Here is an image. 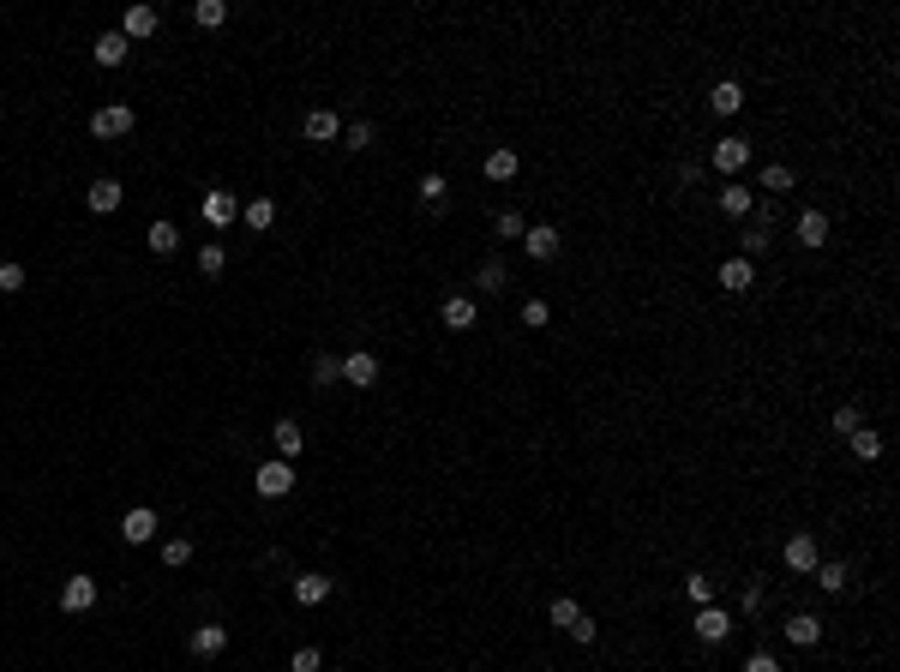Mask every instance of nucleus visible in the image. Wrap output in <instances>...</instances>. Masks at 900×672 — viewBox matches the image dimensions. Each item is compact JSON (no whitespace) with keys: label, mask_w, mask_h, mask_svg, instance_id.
Masks as SVG:
<instances>
[{"label":"nucleus","mask_w":900,"mask_h":672,"mask_svg":"<svg viewBox=\"0 0 900 672\" xmlns=\"http://www.w3.org/2000/svg\"><path fill=\"white\" fill-rule=\"evenodd\" d=\"M444 199H450L444 174H420V204H427V211H444Z\"/></svg>","instance_id":"nucleus-33"},{"label":"nucleus","mask_w":900,"mask_h":672,"mask_svg":"<svg viewBox=\"0 0 900 672\" xmlns=\"http://www.w3.org/2000/svg\"><path fill=\"white\" fill-rule=\"evenodd\" d=\"M786 643H792V648H816V643H822V618H816V613H792V618H786Z\"/></svg>","instance_id":"nucleus-12"},{"label":"nucleus","mask_w":900,"mask_h":672,"mask_svg":"<svg viewBox=\"0 0 900 672\" xmlns=\"http://www.w3.org/2000/svg\"><path fill=\"white\" fill-rule=\"evenodd\" d=\"M685 594H690V601H697V606H715V576H690V583H685Z\"/></svg>","instance_id":"nucleus-40"},{"label":"nucleus","mask_w":900,"mask_h":672,"mask_svg":"<svg viewBox=\"0 0 900 672\" xmlns=\"http://www.w3.org/2000/svg\"><path fill=\"white\" fill-rule=\"evenodd\" d=\"M846 444H853V457H858V462H876V457H883V432H871V427H858Z\"/></svg>","instance_id":"nucleus-31"},{"label":"nucleus","mask_w":900,"mask_h":672,"mask_svg":"<svg viewBox=\"0 0 900 672\" xmlns=\"http://www.w3.org/2000/svg\"><path fill=\"white\" fill-rule=\"evenodd\" d=\"M313 385H318V390L343 385V360H336V355H318V360H313Z\"/></svg>","instance_id":"nucleus-34"},{"label":"nucleus","mask_w":900,"mask_h":672,"mask_svg":"<svg viewBox=\"0 0 900 672\" xmlns=\"http://www.w3.org/2000/svg\"><path fill=\"white\" fill-rule=\"evenodd\" d=\"M157 25H162L157 6H127V18H120V36H127V43H150V36H157Z\"/></svg>","instance_id":"nucleus-4"},{"label":"nucleus","mask_w":900,"mask_h":672,"mask_svg":"<svg viewBox=\"0 0 900 672\" xmlns=\"http://www.w3.org/2000/svg\"><path fill=\"white\" fill-rule=\"evenodd\" d=\"M295 601H300V606L330 601V576H325V571H300V576H295Z\"/></svg>","instance_id":"nucleus-16"},{"label":"nucleus","mask_w":900,"mask_h":672,"mask_svg":"<svg viewBox=\"0 0 900 672\" xmlns=\"http://www.w3.org/2000/svg\"><path fill=\"white\" fill-rule=\"evenodd\" d=\"M583 618H588V613L571 601V594H558V601H553V630H564V636H571V630L583 625Z\"/></svg>","instance_id":"nucleus-28"},{"label":"nucleus","mask_w":900,"mask_h":672,"mask_svg":"<svg viewBox=\"0 0 900 672\" xmlns=\"http://www.w3.org/2000/svg\"><path fill=\"white\" fill-rule=\"evenodd\" d=\"M439 318H444L450 330H469V325H474V295H450V301L439 306Z\"/></svg>","instance_id":"nucleus-25"},{"label":"nucleus","mask_w":900,"mask_h":672,"mask_svg":"<svg viewBox=\"0 0 900 672\" xmlns=\"http://www.w3.org/2000/svg\"><path fill=\"white\" fill-rule=\"evenodd\" d=\"M234 216H241V199L222 192V186H211V192H204V222H211V229H229Z\"/></svg>","instance_id":"nucleus-8"},{"label":"nucleus","mask_w":900,"mask_h":672,"mask_svg":"<svg viewBox=\"0 0 900 672\" xmlns=\"http://www.w3.org/2000/svg\"><path fill=\"white\" fill-rule=\"evenodd\" d=\"M690 630H697V643H727L732 630H739V618H732L727 606H702V613H697V625H690Z\"/></svg>","instance_id":"nucleus-3"},{"label":"nucleus","mask_w":900,"mask_h":672,"mask_svg":"<svg viewBox=\"0 0 900 672\" xmlns=\"http://www.w3.org/2000/svg\"><path fill=\"white\" fill-rule=\"evenodd\" d=\"M762 601H769V594H762V583H744V594H739V613H744V618H757V613H762Z\"/></svg>","instance_id":"nucleus-43"},{"label":"nucleus","mask_w":900,"mask_h":672,"mask_svg":"<svg viewBox=\"0 0 900 672\" xmlns=\"http://www.w3.org/2000/svg\"><path fill=\"white\" fill-rule=\"evenodd\" d=\"M343 139H348V150H372V139H378V127H372V120H355V127H348Z\"/></svg>","instance_id":"nucleus-41"},{"label":"nucleus","mask_w":900,"mask_h":672,"mask_svg":"<svg viewBox=\"0 0 900 672\" xmlns=\"http://www.w3.org/2000/svg\"><path fill=\"white\" fill-rule=\"evenodd\" d=\"M816 583H822V588H829V594H841V588L846 583H853V571H846V564H841V558H822V564H816Z\"/></svg>","instance_id":"nucleus-27"},{"label":"nucleus","mask_w":900,"mask_h":672,"mask_svg":"<svg viewBox=\"0 0 900 672\" xmlns=\"http://www.w3.org/2000/svg\"><path fill=\"white\" fill-rule=\"evenodd\" d=\"M241 216H246V229H253V234H264V229L276 222V199H246Z\"/></svg>","instance_id":"nucleus-26"},{"label":"nucleus","mask_w":900,"mask_h":672,"mask_svg":"<svg viewBox=\"0 0 900 672\" xmlns=\"http://www.w3.org/2000/svg\"><path fill=\"white\" fill-rule=\"evenodd\" d=\"M816 564H822V553H816V534H792V541H786V571H799V576H811Z\"/></svg>","instance_id":"nucleus-6"},{"label":"nucleus","mask_w":900,"mask_h":672,"mask_svg":"<svg viewBox=\"0 0 900 672\" xmlns=\"http://www.w3.org/2000/svg\"><path fill=\"white\" fill-rule=\"evenodd\" d=\"M253 487H258V499H288V492H295V462H264V469L253 474Z\"/></svg>","instance_id":"nucleus-2"},{"label":"nucleus","mask_w":900,"mask_h":672,"mask_svg":"<svg viewBox=\"0 0 900 672\" xmlns=\"http://www.w3.org/2000/svg\"><path fill=\"white\" fill-rule=\"evenodd\" d=\"M504 283H511V271H504L499 258H486L481 271H474V288H481V295H499V288H504Z\"/></svg>","instance_id":"nucleus-30"},{"label":"nucleus","mask_w":900,"mask_h":672,"mask_svg":"<svg viewBox=\"0 0 900 672\" xmlns=\"http://www.w3.org/2000/svg\"><path fill=\"white\" fill-rule=\"evenodd\" d=\"M720 288L727 295H750L757 288V264L750 258H720Z\"/></svg>","instance_id":"nucleus-9"},{"label":"nucleus","mask_w":900,"mask_h":672,"mask_svg":"<svg viewBox=\"0 0 900 672\" xmlns=\"http://www.w3.org/2000/svg\"><path fill=\"white\" fill-rule=\"evenodd\" d=\"M492 229H499V241H522V234H529V216L522 211H499L492 216Z\"/></svg>","instance_id":"nucleus-32"},{"label":"nucleus","mask_w":900,"mask_h":672,"mask_svg":"<svg viewBox=\"0 0 900 672\" xmlns=\"http://www.w3.org/2000/svg\"><path fill=\"white\" fill-rule=\"evenodd\" d=\"M792 229H799V246H822V241H829V216H822V211H799Z\"/></svg>","instance_id":"nucleus-21"},{"label":"nucleus","mask_w":900,"mask_h":672,"mask_svg":"<svg viewBox=\"0 0 900 672\" xmlns=\"http://www.w3.org/2000/svg\"><path fill=\"white\" fill-rule=\"evenodd\" d=\"M709 109H715V115H739V109H744V85H732V78H720V85L709 90Z\"/></svg>","instance_id":"nucleus-23"},{"label":"nucleus","mask_w":900,"mask_h":672,"mask_svg":"<svg viewBox=\"0 0 900 672\" xmlns=\"http://www.w3.org/2000/svg\"><path fill=\"white\" fill-rule=\"evenodd\" d=\"M750 216H757V222L739 234V258H750V264H757V258L769 253V211H750Z\"/></svg>","instance_id":"nucleus-14"},{"label":"nucleus","mask_w":900,"mask_h":672,"mask_svg":"<svg viewBox=\"0 0 900 672\" xmlns=\"http://www.w3.org/2000/svg\"><path fill=\"white\" fill-rule=\"evenodd\" d=\"M186 648H192L199 660H216L222 648H229V630H222V625H192V636H186Z\"/></svg>","instance_id":"nucleus-10"},{"label":"nucleus","mask_w":900,"mask_h":672,"mask_svg":"<svg viewBox=\"0 0 900 672\" xmlns=\"http://www.w3.org/2000/svg\"><path fill=\"white\" fill-rule=\"evenodd\" d=\"M127 55H132V43L120 36V30H102L97 36V67H120Z\"/></svg>","instance_id":"nucleus-20"},{"label":"nucleus","mask_w":900,"mask_h":672,"mask_svg":"<svg viewBox=\"0 0 900 672\" xmlns=\"http://www.w3.org/2000/svg\"><path fill=\"white\" fill-rule=\"evenodd\" d=\"M288 672H325V655H318V648H295V655H288Z\"/></svg>","instance_id":"nucleus-42"},{"label":"nucleus","mask_w":900,"mask_h":672,"mask_svg":"<svg viewBox=\"0 0 900 672\" xmlns=\"http://www.w3.org/2000/svg\"><path fill=\"white\" fill-rule=\"evenodd\" d=\"M120 541H127V546H144V541H157V511H150V504H139V511H127V516H120Z\"/></svg>","instance_id":"nucleus-5"},{"label":"nucleus","mask_w":900,"mask_h":672,"mask_svg":"<svg viewBox=\"0 0 900 672\" xmlns=\"http://www.w3.org/2000/svg\"><path fill=\"white\" fill-rule=\"evenodd\" d=\"M60 606H67V613H90V606H97V576H67Z\"/></svg>","instance_id":"nucleus-11"},{"label":"nucleus","mask_w":900,"mask_h":672,"mask_svg":"<svg viewBox=\"0 0 900 672\" xmlns=\"http://www.w3.org/2000/svg\"><path fill=\"white\" fill-rule=\"evenodd\" d=\"M522 246H529V258H541V264H546V258H558V246H564V234H558L553 222H534V229L522 234Z\"/></svg>","instance_id":"nucleus-13"},{"label":"nucleus","mask_w":900,"mask_h":672,"mask_svg":"<svg viewBox=\"0 0 900 672\" xmlns=\"http://www.w3.org/2000/svg\"><path fill=\"white\" fill-rule=\"evenodd\" d=\"M162 564H169V571H181V564H192V541H162Z\"/></svg>","instance_id":"nucleus-39"},{"label":"nucleus","mask_w":900,"mask_h":672,"mask_svg":"<svg viewBox=\"0 0 900 672\" xmlns=\"http://www.w3.org/2000/svg\"><path fill=\"white\" fill-rule=\"evenodd\" d=\"M829 427H834V432H841V439H853V432H858V427H864V415H858L853 402H841V408H834V420H829Z\"/></svg>","instance_id":"nucleus-38"},{"label":"nucleus","mask_w":900,"mask_h":672,"mask_svg":"<svg viewBox=\"0 0 900 672\" xmlns=\"http://www.w3.org/2000/svg\"><path fill=\"white\" fill-rule=\"evenodd\" d=\"M18 288H25V264L6 258V264H0V295H18Z\"/></svg>","instance_id":"nucleus-44"},{"label":"nucleus","mask_w":900,"mask_h":672,"mask_svg":"<svg viewBox=\"0 0 900 672\" xmlns=\"http://www.w3.org/2000/svg\"><path fill=\"white\" fill-rule=\"evenodd\" d=\"M336 132H343V127H336V115H330V109H313V115H306V139H313V144H330Z\"/></svg>","instance_id":"nucleus-29"},{"label":"nucleus","mask_w":900,"mask_h":672,"mask_svg":"<svg viewBox=\"0 0 900 672\" xmlns=\"http://www.w3.org/2000/svg\"><path fill=\"white\" fill-rule=\"evenodd\" d=\"M199 271H204V276H222V271H229V253H222L216 241H204V246H199Z\"/></svg>","instance_id":"nucleus-36"},{"label":"nucleus","mask_w":900,"mask_h":672,"mask_svg":"<svg viewBox=\"0 0 900 672\" xmlns=\"http://www.w3.org/2000/svg\"><path fill=\"white\" fill-rule=\"evenodd\" d=\"M762 192H792V169H786V162H769V169H762Z\"/></svg>","instance_id":"nucleus-37"},{"label":"nucleus","mask_w":900,"mask_h":672,"mask_svg":"<svg viewBox=\"0 0 900 672\" xmlns=\"http://www.w3.org/2000/svg\"><path fill=\"white\" fill-rule=\"evenodd\" d=\"M744 162H750V139H720L715 144V169L720 174H739Z\"/></svg>","instance_id":"nucleus-17"},{"label":"nucleus","mask_w":900,"mask_h":672,"mask_svg":"<svg viewBox=\"0 0 900 672\" xmlns=\"http://www.w3.org/2000/svg\"><path fill=\"white\" fill-rule=\"evenodd\" d=\"M343 385H355V390H372V385H378V355H367V348H355V355L343 360Z\"/></svg>","instance_id":"nucleus-7"},{"label":"nucleus","mask_w":900,"mask_h":672,"mask_svg":"<svg viewBox=\"0 0 900 672\" xmlns=\"http://www.w3.org/2000/svg\"><path fill=\"white\" fill-rule=\"evenodd\" d=\"M720 211H727V216H750V211H757V192L739 186V181H727V186H720Z\"/></svg>","instance_id":"nucleus-19"},{"label":"nucleus","mask_w":900,"mask_h":672,"mask_svg":"<svg viewBox=\"0 0 900 672\" xmlns=\"http://www.w3.org/2000/svg\"><path fill=\"white\" fill-rule=\"evenodd\" d=\"M744 672H786V667H781V660H774V655H769V648H757V655L744 660Z\"/></svg>","instance_id":"nucleus-46"},{"label":"nucleus","mask_w":900,"mask_h":672,"mask_svg":"<svg viewBox=\"0 0 900 672\" xmlns=\"http://www.w3.org/2000/svg\"><path fill=\"white\" fill-rule=\"evenodd\" d=\"M516 169H522V157H516L511 144H499V150H486V162H481V174H486V181H511Z\"/></svg>","instance_id":"nucleus-18"},{"label":"nucleus","mask_w":900,"mask_h":672,"mask_svg":"<svg viewBox=\"0 0 900 672\" xmlns=\"http://www.w3.org/2000/svg\"><path fill=\"white\" fill-rule=\"evenodd\" d=\"M144 246H150L157 258L181 253V229H174V222H150V229H144Z\"/></svg>","instance_id":"nucleus-22"},{"label":"nucleus","mask_w":900,"mask_h":672,"mask_svg":"<svg viewBox=\"0 0 900 672\" xmlns=\"http://www.w3.org/2000/svg\"><path fill=\"white\" fill-rule=\"evenodd\" d=\"M546 318H553V306H546V301H522V325H529V330H546Z\"/></svg>","instance_id":"nucleus-45"},{"label":"nucleus","mask_w":900,"mask_h":672,"mask_svg":"<svg viewBox=\"0 0 900 672\" xmlns=\"http://www.w3.org/2000/svg\"><path fill=\"white\" fill-rule=\"evenodd\" d=\"M120 199H127V192H120V181H109V174H102V181H90V192H85V204H90L97 216L120 211Z\"/></svg>","instance_id":"nucleus-15"},{"label":"nucleus","mask_w":900,"mask_h":672,"mask_svg":"<svg viewBox=\"0 0 900 672\" xmlns=\"http://www.w3.org/2000/svg\"><path fill=\"white\" fill-rule=\"evenodd\" d=\"M132 127H139V115H132L127 102H102L97 115H90V132H97V139H127Z\"/></svg>","instance_id":"nucleus-1"},{"label":"nucleus","mask_w":900,"mask_h":672,"mask_svg":"<svg viewBox=\"0 0 900 672\" xmlns=\"http://www.w3.org/2000/svg\"><path fill=\"white\" fill-rule=\"evenodd\" d=\"M271 439H276V457H283V462H295V457H300V444H306V432H300L295 420H276V427H271Z\"/></svg>","instance_id":"nucleus-24"},{"label":"nucleus","mask_w":900,"mask_h":672,"mask_svg":"<svg viewBox=\"0 0 900 672\" xmlns=\"http://www.w3.org/2000/svg\"><path fill=\"white\" fill-rule=\"evenodd\" d=\"M222 18H229V6H222V0H192V25L216 30V25H222Z\"/></svg>","instance_id":"nucleus-35"}]
</instances>
